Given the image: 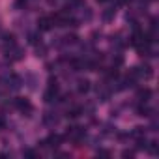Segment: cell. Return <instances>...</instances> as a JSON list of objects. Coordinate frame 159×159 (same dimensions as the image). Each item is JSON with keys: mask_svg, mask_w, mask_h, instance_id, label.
Instances as JSON below:
<instances>
[{"mask_svg": "<svg viewBox=\"0 0 159 159\" xmlns=\"http://www.w3.org/2000/svg\"><path fill=\"white\" fill-rule=\"evenodd\" d=\"M15 107L19 111H23V112H32V103L28 99H25V98H17L15 99Z\"/></svg>", "mask_w": 159, "mask_h": 159, "instance_id": "obj_1", "label": "cell"}, {"mask_svg": "<svg viewBox=\"0 0 159 159\" xmlns=\"http://www.w3.org/2000/svg\"><path fill=\"white\" fill-rule=\"evenodd\" d=\"M52 17H41L39 19V30H51L52 28Z\"/></svg>", "mask_w": 159, "mask_h": 159, "instance_id": "obj_2", "label": "cell"}, {"mask_svg": "<svg viewBox=\"0 0 159 159\" xmlns=\"http://www.w3.org/2000/svg\"><path fill=\"white\" fill-rule=\"evenodd\" d=\"M60 142H62V137H60V135H49V139L43 140L45 146H58Z\"/></svg>", "mask_w": 159, "mask_h": 159, "instance_id": "obj_3", "label": "cell"}, {"mask_svg": "<svg viewBox=\"0 0 159 159\" xmlns=\"http://www.w3.org/2000/svg\"><path fill=\"white\" fill-rule=\"evenodd\" d=\"M150 96H152V90H148V88H144V90H140V92H139V99H140V101H144V103L150 99Z\"/></svg>", "mask_w": 159, "mask_h": 159, "instance_id": "obj_4", "label": "cell"}, {"mask_svg": "<svg viewBox=\"0 0 159 159\" xmlns=\"http://www.w3.org/2000/svg\"><path fill=\"white\" fill-rule=\"evenodd\" d=\"M88 90H90V83L86 79L84 81H79V92H88Z\"/></svg>", "mask_w": 159, "mask_h": 159, "instance_id": "obj_5", "label": "cell"}, {"mask_svg": "<svg viewBox=\"0 0 159 159\" xmlns=\"http://www.w3.org/2000/svg\"><path fill=\"white\" fill-rule=\"evenodd\" d=\"M144 133H146V131H144L142 127H135V131H133L131 135H133V137H137V139H142V137H144Z\"/></svg>", "mask_w": 159, "mask_h": 159, "instance_id": "obj_6", "label": "cell"}, {"mask_svg": "<svg viewBox=\"0 0 159 159\" xmlns=\"http://www.w3.org/2000/svg\"><path fill=\"white\" fill-rule=\"evenodd\" d=\"M114 13H116V10H114V8H109V10H107V11L103 13V19H105V21H109V19H111V17H112Z\"/></svg>", "mask_w": 159, "mask_h": 159, "instance_id": "obj_7", "label": "cell"}, {"mask_svg": "<svg viewBox=\"0 0 159 159\" xmlns=\"http://www.w3.org/2000/svg\"><path fill=\"white\" fill-rule=\"evenodd\" d=\"M124 157H133V152H127V150H125V152H124Z\"/></svg>", "mask_w": 159, "mask_h": 159, "instance_id": "obj_8", "label": "cell"}, {"mask_svg": "<svg viewBox=\"0 0 159 159\" xmlns=\"http://www.w3.org/2000/svg\"><path fill=\"white\" fill-rule=\"evenodd\" d=\"M99 2H105V0H99Z\"/></svg>", "mask_w": 159, "mask_h": 159, "instance_id": "obj_9", "label": "cell"}]
</instances>
